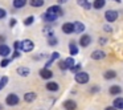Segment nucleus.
Instances as JSON below:
<instances>
[{
    "instance_id": "obj_1",
    "label": "nucleus",
    "mask_w": 123,
    "mask_h": 110,
    "mask_svg": "<svg viewBox=\"0 0 123 110\" xmlns=\"http://www.w3.org/2000/svg\"><path fill=\"white\" fill-rule=\"evenodd\" d=\"M33 48H35V44H33V41L29 40V39H25V40H23L21 43H20V51L25 52V53L32 52Z\"/></svg>"
},
{
    "instance_id": "obj_2",
    "label": "nucleus",
    "mask_w": 123,
    "mask_h": 110,
    "mask_svg": "<svg viewBox=\"0 0 123 110\" xmlns=\"http://www.w3.org/2000/svg\"><path fill=\"white\" fill-rule=\"evenodd\" d=\"M74 80H75V82L83 85V84H87V82H89V80H90V76H89L86 72H78V73H75Z\"/></svg>"
},
{
    "instance_id": "obj_3",
    "label": "nucleus",
    "mask_w": 123,
    "mask_h": 110,
    "mask_svg": "<svg viewBox=\"0 0 123 110\" xmlns=\"http://www.w3.org/2000/svg\"><path fill=\"white\" fill-rule=\"evenodd\" d=\"M19 102H20V98H19V96L15 94V93L8 94L7 98H6V104L8 105V106H16V105H19Z\"/></svg>"
},
{
    "instance_id": "obj_4",
    "label": "nucleus",
    "mask_w": 123,
    "mask_h": 110,
    "mask_svg": "<svg viewBox=\"0 0 123 110\" xmlns=\"http://www.w3.org/2000/svg\"><path fill=\"white\" fill-rule=\"evenodd\" d=\"M105 19H106L109 23H114L115 20L118 19V12L117 11H112V9L106 11V13H105Z\"/></svg>"
},
{
    "instance_id": "obj_5",
    "label": "nucleus",
    "mask_w": 123,
    "mask_h": 110,
    "mask_svg": "<svg viewBox=\"0 0 123 110\" xmlns=\"http://www.w3.org/2000/svg\"><path fill=\"white\" fill-rule=\"evenodd\" d=\"M46 12L53 13V15H56V16H58V17L64 15V11H62V8L60 6H52V7H49V8L46 9Z\"/></svg>"
},
{
    "instance_id": "obj_6",
    "label": "nucleus",
    "mask_w": 123,
    "mask_h": 110,
    "mask_svg": "<svg viewBox=\"0 0 123 110\" xmlns=\"http://www.w3.org/2000/svg\"><path fill=\"white\" fill-rule=\"evenodd\" d=\"M40 77L44 78V80H50L53 77V72L50 69H48V68H43L40 70Z\"/></svg>"
},
{
    "instance_id": "obj_7",
    "label": "nucleus",
    "mask_w": 123,
    "mask_h": 110,
    "mask_svg": "<svg viewBox=\"0 0 123 110\" xmlns=\"http://www.w3.org/2000/svg\"><path fill=\"white\" fill-rule=\"evenodd\" d=\"M105 57H106V53H105L103 51H94L93 53H91V58L95 60V61H99V60H103Z\"/></svg>"
},
{
    "instance_id": "obj_8",
    "label": "nucleus",
    "mask_w": 123,
    "mask_h": 110,
    "mask_svg": "<svg viewBox=\"0 0 123 110\" xmlns=\"http://www.w3.org/2000/svg\"><path fill=\"white\" fill-rule=\"evenodd\" d=\"M62 32L65 35H70V33L74 32V25H73V23H65V24H62Z\"/></svg>"
},
{
    "instance_id": "obj_9",
    "label": "nucleus",
    "mask_w": 123,
    "mask_h": 110,
    "mask_svg": "<svg viewBox=\"0 0 123 110\" xmlns=\"http://www.w3.org/2000/svg\"><path fill=\"white\" fill-rule=\"evenodd\" d=\"M91 44V37L89 35H83V36H81V39H80V45L81 46H83V48H86V46H89Z\"/></svg>"
},
{
    "instance_id": "obj_10",
    "label": "nucleus",
    "mask_w": 123,
    "mask_h": 110,
    "mask_svg": "<svg viewBox=\"0 0 123 110\" xmlns=\"http://www.w3.org/2000/svg\"><path fill=\"white\" fill-rule=\"evenodd\" d=\"M16 73L19 76H21V77H28V76L31 74V69L27 66H19L16 69Z\"/></svg>"
},
{
    "instance_id": "obj_11",
    "label": "nucleus",
    "mask_w": 123,
    "mask_h": 110,
    "mask_svg": "<svg viewBox=\"0 0 123 110\" xmlns=\"http://www.w3.org/2000/svg\"><path fill=\"white\" fill-rule=\"evenodd\" d=\"M9 53H11V48H9L8 45H6V44L0 45V56L3 57V58L8 57V56H9Z\"/></svg>"
},
{
    "instance_id": "obj_12",
    "label": "nucleus",
    "mask_w": 123,
    "mask_h": 110,
    "mask_svg": "<svg viewBox=\"0 0 123 110\" xmlns=\"http://www.w3.org/2000/svg\"><path fill=\"white\" fill-rule=\"evenodd\" d=\"M64 107H65V110H75L77 109V104L73 99H66L64 102Z\"/></svg>"
},
{
    "instance_id": "obj_13",
    "label": "nucleus",
    "mask_w": 123,
    "mask_h": 110,
    "mask_svg": "<svg viewBox=\"0 0 123 110\" xmlns=\"http://www.w3.org/2000/svg\"><path fill=\"white\" fill-rule=\"evenodd\" d=\"M58 58H60V53H58V52H53L52 56H50V58L48 60V62H45V66H44V68H48V69H49V66H50V65L53 64L56 60H58Z\"/></svg>"
},
{
    "instance_id": "obj_14",
    "label": "nucleus",
    "mask_w": 123,
    "mask_h": 110,
    "mask_svg": "<svg viewBox=\"0 0 123 110\" xmlns=\"http://www.w3.org/2000/svg\"><path fill=\"white\" fill-rule=\"evenodd\" d=\"M43 17L46 23H53L58 19V16H56V15H53V13H49V12H45V13L43 15Z\"/></svg>"
},
{
    "instance_id": "obj_15",
    "label": "nucleus",
    "mask_w": 123,
    "mask_h": 110,
    "mask_svg": "<svg viewBox=\"0 0 123 110\" xmlns=\"http://www.w3.org/2000/svg\"><path fill=\"white\" fill-rule=\"evenodd\" d=\"M105 6H106V0H94L93 4H91L94 9H102Z\"/></svg>"
},
{
    "instance_id": "obj_16",
    "label": "nucleus",
    "mask_w": 123,
    "mask_h": 110,
    "mask_svg": "<svg viewBox=\"0 0 123 110\" xmlns=\"http://www.w3.org/2000/svg\"><path fill=\"white\" fill-rule=\"evenodd\" d=\"M73 25H74V32L75 33H82L83 31H85V24L81 21H75L73 23Z\"/></svg>"
},
{
    "instance_id": "obj_17",
    "label": "nucleus",
    "mask_w": 123,
    "mask_h": 110,
    "mask_svg": "<svg viewBox=\"0 0 123 110\" xmlns=\"http://www.w3.org/2000/svg\"><path fill=\"white\" fill-rule=\"evenodd\" d=\"M109 93L111 94V96H118V94L122 93V88H120V86H118V85H112V86H110Z\"/></svg>"
},
{
    "instance_id": "obj_18",
    "label": "nucleus",
    "mask_w": 123,
    "mask_h": 110,
    "mask_svg": "<svg viewBox=\"0 0 123 110\" xmlns=\"http://www.w3.org/2000/svg\"><path fill=\"white\" fill-rule=\"evenodd\" d=\"M46 89H48L49 91H57L60 89L58 84L54 82V81H49V82H46Z\"/></svg>"
},
{
    "instance_id": "obj_19",
    "label": "nucleus",
    "mask_w": 123,
    "mask_h": 110,
    "mask_svg": "<svg viewBox=\"0 0 123 110\" xmlns=\"http://www.w3.org/2000/svg\"><path fill=\"white\" fill-rule=\"evenodd\" d=\"M28 3V0H13L12 1V6H13V8H23V7H25V4Z\"/></svg>"
},
{
    "instance_id": "obj_20",
    "label": "nucleus",
    "mask_w": 123,
    "mask_h": 110,
    "mask_svg": "<svg viewBox=\"0 0 123 110\" xmlns=\"http://www.w3.org/2000/svg\"><path fill=\"white\" fill-rule=\"evenodd\" d=\"M112 104H114L112 106H114L117 110H123V98H122V97H119V98H115Z\"/></svg>"
},
{
    "instance_id": "obj_21",
    "label": "nucleus",
    "mask_w": 123,
    "mask_h": 110,
    "mask_svg": "<svg viewBox=\"0 0 123 110\" xmlns=\"http://www.w3.org/2000/svg\"><path fill=\"white\" fill-rule=\"evenodd\" d=\"M36 99V93L35 91H28V93L24 94V101L25 102H32Z\"/></svg>"
},
{
    "instance_id": "obj_22",
    "label": "nucleus",
    "mask_w": 123,
    "mask_h": 110,
    "mask_svg": "<svg viewBox=\"0 0 123 110\" xmlns=\"http://www.w3.org/2000/svg\"><path fill=\"white\" fill-rule=\"evenodd\" d=\"M69 52H70V54L72 56H75V54H78V46H77V44L75 43H70L69 44Z\"/></svg>"
},
{
    "instance_id": "obj_23",
    "label": "nucleus",
    "mask_w": 123,
    "mask_h": 110,
    "mask_svg": "<svg viewBox=\"0 0 123 110\" xmlns=\"http://www.w3.org/2000/svg\"><path fill=\"white\" fill-rule=\"evenodd\" d=\"M103 77L106 78V80H112V78L117 77V72H115V70H107V72L103 73Z\"/></svg>"
},
{
    "instance_id": "obj_24",
    "label": "nucleus",
    "mask_w": 123,
    "mask_h": 110,
    "mask_svg": "<svg viewBox=\"0 0 123 110\" xmlns=\"http://www.w3.org/2000/svg\"><path fill=\"white\" fill-rule=\"evenodd\" d=\"M77 4L81 6L82 8H85V9H90L91 8V4L89 3V0H77Z\"/></svg>"
},
{
    "instance_id": "obj_25",
    "label": "nucleus",
    "mask_w": 123,
    "mask_h": 110,
    "mask_svg": "<svg viewBox=\"0 0 123 110\" xmlns=\"http://www.w3.org/2000/svg\"><path fill=\"white\" fill-rule=\"evenodd\" d=\"M46 40H48V44L50 46H54V45H57V44H58V40H57V37L54 35L48 36V37H46Z\"/></svg>"
},
{
    "instance_id": "obj_26",
    "label": "nucleus",
    "mask_w": 123,
    "mask_h": 110,
    "mask_svg": "<svg viewBox=\"0 0 123 110\" xmlns=\"http://www.w3.org/2000/svg\"><path fill=\"white\" fill-rule=\"evenodd\" d=\"M29 4L33 7V8H38V7L44 6V0H31Z\"/></svg>"
},
{
    "instance_id": "obj_27",
    "label": "nucleus",
    "mask_w": 123,
    "mask_h": 110,
    "mask_svg": "<svg viewBox=\"0 0 123 110\" xmlns=\"http://www.w3.org/2000/svg\"><path fill=\"white\" fill-rule=\"evenodd\" d=\"M65 64H66L68 69H72V68L75 65V60L73 58V57H68V58L65 60Z\"/></svg>"
},
{
    "instance_id": "obj_28",
    "label": "nucleus",
    "mask_w": 123,
    "mask_h": 110,
    "mask_svg": "<svg viewBox=\"0 0 123 110\" xmlns=\"http://www.w3.org/2000/svg\"><path fill=\"white\" fill-rule=\"evenodd\" d=\"M9 78L7 77V76H3V77L0 78V90H3L4 88L7 86V84H8Z\"/></svg>"
},
{
    "instance_id": "obj_29",
    "label": "nucleus",
    "mask_w": 123,
    "mask_h": 110,
    "mask_svg": "<svg viewBox=\"0 0 123 110\" xmlns=\"http://www.w3.org/2000/svg\"><path fill=\"white\" fill-rule=\"evenodd\" d=\"M33 21H35V16H28L27 19L24 20V25L25 27H29V25L33 24Z\"/></svg>"
},
{
    "instance_id": "obj_30",
    "label": "nucleus",
    "mask_w": 123,
    "mask_h": 110,
    "mask_svg": "<svg viewBox=\"0 0 123 110\" xmlns=\"http://www.w3.org/2000/svg\"><path fill=\"white\" fill-rule=\"evenodd\" d=\"M9 64H11V58H7V57H6V58L1 60V62H0V66H1V68H6V66H8Z\"/></svg>"
},
{
    "instance_id": "obj_31",
    "label": "nucleus",
    "mask_w": 123,
    "mask_h": 110,
    "mask_svg": "<svg viewBox=\"0 0 123 110\" xmlns=\"http://www.w3.org/2000/svg\"><path fill=\"white\" fill-rule=\"evenodd\" d=\"M44 33L46 35V37H48V36H52L53 35V29H52L50 27H45L44 28Z\"/></svg>"
},
{
    "instance_id": "obj_32",
    "label": "nucleus",
    "mask_w": 123,
    "mask_h": 110,
    "mask_svg": "<svg viewBox=\"0 0 123 110\" xmlns=\"http://www.w3.org/2000/svg\"><path fill=\"white\" fill-rule=\"evenodd\" d=\"M58 68H60L61 70H66V69H68L66 64H65V60H62V61H60V62H58Z\"/></svg>"
},
{
    "instance_id": "obj_33",
    "label": "nucleus",
    "mask_w": 123,
    "mask_h": 110,
    "mask_svg": "<svg viewBox=\"0 0 123 110\" xmlns=\"http://www.w3.org/2000/svg\"><path fill=\"white\" fill-rule=\"evenodd\" d=\"M80 69H81V64H75V65H74V66H73L70 70H72L73 73H78V70H80Z\"/></svg>"
},
{
    "instance_id": "obj_34",
    "label": "nucleus",
    "mask_w": 123,
    "mask_h": 110,
    "mask_svg": "<svg viewBox=\"0 0 123 110\" xmlns=\"http://www.w3.org/2000/svg\"><path fill=\"white\" fill-rule=\"evenodd\" d=\"M6 16H7V12H6V9L0 8V20H1V19H4Z\"/></svg>"
},
{
    "instance_id": "obj_35",
    "label": "nucleus",
    "mask_w": 123,
    "mask_h": 110,
    "mask_svg": "<svg viewBox=\"0 0 123 110\" xmlns=\"http://www.w3.org/2000/svg\"><path fill=\"white\" fill-rule=\"evenodd\" d=\"M13 48H15V51H20V41H15Z\"/></svg>"
},
{
    "instance_id": "obj_36",
    "label": "nucleus",
    "mask_w": 123,
    "mask_h": 110,
    "mask_svg": "<svg viewBox=\"0 0 123 110\" xmlns=\"http://www.w3.org/2000/svg\"><path fill=\"white\" fill-rule=\"evenodd\" d=\"M17 57H20V52L19 51H15L13 53H12V58H17Z\"/></svg>"
},
{
    "instance_id": "obj_37",
    "label": "nucleus",
    "mask_w": 123,
    "mask_h": 110,
    "mask_svg": "<svg viewBox=\"0 0 123 110\" xmlns=\"http://www.w3.org/2000/svg\"><path fill=\"white\" fill-rule=\"evenodd\" d=\"M6 43V36L4 35H0V45H3Z\"/></svg>"
},
{
    "instance_id": "obj_38",
    "label": "nucleus",
    "mask_w": 123,
    "mask_h": 110,
    "mask_svg": "<svg viewBox=\"0 0 123 110\" xmlns=\"http://www.w3.org/2000/svg\"><path fill=\"white\" fill-rule=\"evenodd\" d=\"M16 19H11V21H9V27H15L16 25Z\"/></svg>"
},
{
    "instance_id": "obj_39",
    "label": "nucleus",
    "mask_w": 123,
    "mask_h": 110,
    "mask_svg": "<svg viewBox=\"0 0 123 110\" xmlns=\"http://www.w3.org/2000/svg\"><path fill=\"white\" fill-rule=\"evenodd\" d=\"M106 43H107V40H106L105 37H101V39H99V44H101V45H105Z\"/></svg>"
},
{
    "instance_id": "obj_40",
    "label": "nucleus",
    "mask_w": 123,
    "mask_h": 110,
    "mask_svg": "<svg viewBox=\"0 0 123 110\" xmlns=\"http://www.w3.org/2000/svg\"><path fill=\"white\" fill-rule=\"evenodd\" d=\"M90 91L91 93H97V91H99V88L98 86H93V88L90 89Z\"/></svg>"
},
{
    "instance_id": "obj_41",
    "label": "nucleus",
    "mask_w": 123,
    "mask_h": 110,
    "mask_svg": "<svg viewBox=\"0 0 123 110\" xmlns=\"http://www.w3.org/2000/svg\"><path fill=\"white\" fill-rule=\"evenodd\" d=\"M103 29L106 31V32H111V31H112V28H111V27H109V25H105V27H103Z\"/></svg>"
},
{
    "instance_id": "obj_42",
    "label": "nucleus",
    "mask_w": 123,
    "mask_h": 110,
    "mask_svg": "<svg viewBox=\"0 0 123 110\" xmlns=\"http://www.w3.org/2000/svg\"><path fill=\"white\" fill-rule=\"evenodd\" d=\"M105 110H117V109H115L114 106H109V107H106Z\"/></svg>"
},
{
    "instance_id": "obj_43",
    "label": "nucleus",
    "mask_w": 123,
    "mask_h": 110,
    "mask_svg": "<svg viewBox=\"0 0 123 110\" xmlns=\"http://www.w3.org/2000/svg\"><path fill=\"white\" fill-rule=\"evenodd\" d=\"M68 0H58V4H64V3H66Z\"/></svg>"
},
{
    "instance_id": "obj_44",
    "label": "nucleus",
    "mask_w": 123,
    "mask_h": 110,
    "mask_svg": "<svg viewBox=\"0 0 123 110\" xmlns=\"http://www.w3.org/2000/svg\"><path fill=\"white\" fill-rule=\"evenodd\" d=\"M0 110H3V105L0 104Z\"/></svg>"
},
{
    "instance_id": "obj_45",
    "label": "nucleus",
    "mask_w": 123,
    "mask_h": 110,
    "mask_svg": "<svg viewBox=\"0 0 123 110\" xmlns=\"http://www.w3.org/2000/svg\"><path fill=\"white\" fill-rule=\"evenodd\" d=\"M115 1H117V3H120V0H115Z\"/></svg>"
}]
</instances>
